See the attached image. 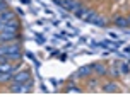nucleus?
<instances>
[{"label":"nucleus","mask_w":130,"mask_h":102,"mask_svg":"<svg viewBox=\"0 0 130 102\" xmlns=\"http://www.w3.org/2000/svg\"><path fill=\"white\" fill-rule=\"evenodd\" d=\"M92 75L99 76V78L108 76V66H106V63H103V61H96V63H92Z\"/></svg>","instance_id":"4"},{"label":"nucleus","mask_w":130,"mask_h":102,"mask_svg":"<svg viewBox=\"0 0 130 102\" xmlns=\"http://www.w3.org/2000/svg\"><path fill=\"white\" fill-rule=\"evenodd\" d=\"M98 15H99V14L96 12V10H89V12L86 14V17H84V20L86 22H87V24H94V22H96V19H98Z\"/></svg>","instance_id":"12"},{"label":"nucleus","mask_w":130,"mask_h":102,"mask_svg":"<svg viewBox=\"0 0 130 102\" xmlns=\"http://www.w3.org/2000/svg\"><path fill=\"white\" fill-rule=\"evenodd\" d=\"M86 85H87V90L89 92H94V90H98V85H101V82H99V76H87L86 78Z\"/></svg>","instance_id":"9"},{"label":"nucleus","mask_w":130,"mask_h":102,"mask_svg":"<svg viewBox=\"0 0 130 102\" xmlns=\"http://www.w3.org/2000/svg\"><path fill=\"white\" fill-rule=\"evenodd\" d=\"M120 70H122L123 75H128V73H130V68H128V65H127V63H120Z\"/></svg>","instance_id":"17"},{"label":"nucleus","mask_w":130,"mask_h":102,"mask_svg":"<svg viewBox=\"0 0 130 102\" xmlns=\"http://www.w3.org/2000/svg\"><path fill=\"white\" fill-rule=\"evenodd\" d=\"M53 2H55L57 5H62V0H53Z\"/></svg>","instance_id":"18"},{"label":"nucleus","mask_w":130,"mask_h":102,"mask_svg":"<svg viewBox=\"0 0 130 102\" xmlns=\"http://www.w3.org/2000/svg\"><path fill=\"white\" fill-rule=\"evenodd\" d=\"M108 75H111V78H118V76L122 75V71H120V61H115V65L108 68Z\"/></svg>","instance_id":"11"},{"label":"nucleus","mask_w":130,"mask_h":102,"mask_svg":"<svg viewBox=\"0 0 130 102\" xmlns=\"http://www.w3.org/2000/svg\"><path fill=\"white\" fill-rule=\"evenodd\" d=\"M94 24H96V26H106V24H108V19H106L104 15H98V19H96Z\"/></svg>","instance_id":"16"},{"label":"nucleus","mask_w":130,"mask_h":102,"mask_svg":"<svg viewBox=\"0 0 130 102\" xmlns=\"http://www.w3.org/2000/svg\"><path fill=\"white\" fill-rule=\"evenodd\" d=\"M127 20H128V27H130V14L127 15Z\"/></svg>","instance_id":"19"},{"label":"nucleus","mask_w":130,"mask_h":102,"mask_svg":"<svg viewBox=\"0 0 130 102\" xmlns=\"http://www.w3.org/2000/svg\"><path fill=\"white\" fill-rule=\"evenodd\" d=\"M87 12H89V9H87V7H84V4H82V5H79L77 9L74 10V14H75L77 17H86V14H87Z\"/></svg>","instance_id":"14"},{"label":"nucleus","mask_w":130,"mask_h":102,"mask_svg":"<svg viewBox=\"0 0 130 102\" xmlns=\"http://www.w3.org/2000/svg\"><path fill=\"white\" fill-rule=\"evenodd\" d=\"M79 5H82L80 0H62V5L60 7H63L65 10H69V12H74Z\"/></svg>","instance_id":"8"},{"label":"nucleus","mask_w":130,"mask_h":102,"mask_svg":"<svg viewBox=\"0 0 130 102\" xmlns=\"http://www.w3.org/2000/svg\"><path fill=\"white\" fill-rule=\"evenodd\" d=\"M67 92H79V94H80V92H84V89H80V87H77V83H74V82H70L69 83V87H67Z\"/></svg>","instance_id":"15"},{"label":"nucleus","mask_w":130,"mask_h":102,"mask_svg":"<svg viewBox=\"0 0 130 102\" xmlns=\"http://www.w3.org/2000/svg\"><path fill=\"white\" fill-rule=\"evenodd\" d=\"M14 78V73H0V83L4 85H9Z\"/></svg>","instance_id":"13"},{"label":"nucleus","mask_w":130,"mask_h":102,"mask_svg":"<svg viewBox=\"0 0 130 102\" xmlns=\"http://www.w3.org/2000/svg\"><path fill=\"white\" fill-rule=\"evenodd\" d=\"M92 75V63L91 65H82V66H79V70L70 76L72 80H80V78H87V76Z\"/></svg>","instance_id":"3"},{"label":"nucleus","mask_w":130,"mask_h":102,"mask_svg":"<svg viewBox=\"0 0 130 102\" xmlns=\"http://www.w3.org/2000/svg\"><path fill=\"white\" fill-rule=\"evenodd\" d=\"M19 39H21L19 32H0V43H14Z\"/></svg>","instance_id":"7"},{"label":"nucleus","mask_w":130,"mask_h":102,"mask_svg":"<svg viewBox=\"0 0 130 102\" xmlns=\"http://www.w3.org/2000/svg\"><path fill=\"white\" fill-rule=\"evenodd\" d=\"M31 78V71L27 70V68H22V70H19V71H15L14 73V78H12V82H17V83H24V82H27Z\"/></svg>","instance_id":"5"},{"label":"nucleus","mask_w":130,"mask_h":102,"mask_svg":"<svg viewBox=\"0 0 130 102\" xmlns=\"http://www.w3.org/2000/svg\"><path fill=\"white\" fill-rule=\"evenodd\" d=\"M19 31H21V22L17 17L9 20V22H2L0 24V32H19Z\"/></svg>","instance_id":"1"},{"label":"nucleus","mask_w":130,"mask_h":102,"mask_svg":"<svg viewBox=\"0 0 130 102\" xmlns=\"http://www.w3.org/2000/svg\"><path fill=\"white\" fill-rule=\"evenodd\" d=\"M99 90H101V92H106V94H117V92H120V85L117 83L115 78H110V80H106V82L101 83Z\"/></svg>","instance_id":"2"},{"label":"nucleus","mask_w":130,"mask_h":102,"mask_svg":"<svg viewBox=\"0 0 130 102\" xmlns=\"http://www.w3.org/2000/svg\"><path fill=\"white\" fill-rule=\"evenodd\" d=\"M111 22H113V26H117V27H120V29H127V27H128L127 15H123V14H115L113 19H111Z\"/></svg>","instance_id":"6"},{"label":"nucleus","mask_w":130,"mask_h":102,"mask_svg":"<svg viewBox=\"0 0 130 102\" xmlns=\"http://www.w3.org/2000/svg\"><path fill=\"white\" fill-rule=\"evenodd\" d=\"M12 19H15V14H14L10 9L0 12V24H2V22H9V20H12Z\"/></svg>","instance_id":"10"}]
</instances>
